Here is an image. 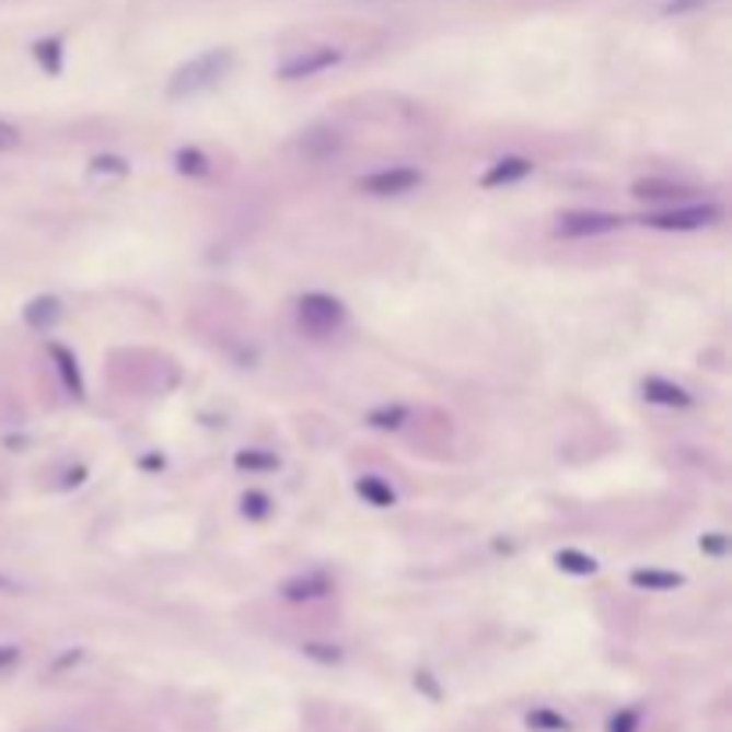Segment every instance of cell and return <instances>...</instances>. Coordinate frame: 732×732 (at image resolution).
<instances>
[{
	"mask_svg": "<svg viewBox=\"0 0 732 732\" xmlns=\"http://www.w3.org/2000/svg\"><path fill=\"white\" fill-rule=\"evenodd\" d=\"M629 582H632L636 590L664 593V590L683 586V576L679 572H661V568H636V572L629 576Z\"/></svg>",
	"mask_w": 732,
	"mask_h": 732,
	"instance_id": "cell-10",
	"label": "cell"
},
{
	"mask_svg": "<svg viewBox=\"0 0 732 732\" xmlns=\"http://www.w3.org/2000/svg\"><path fill=\"white\" fill-rule=\"evenodd\" d=\"M118 172V175H126L129 169H126V161H118V158H97L93 161V172Z\"/></svg>",
	"mask_w": 732,
	"mask_h": 732,
	"instance_id": "cell-27",
	"label": "cell"
},
{
	"mask_svg": "<svg viewBox=\"0 0 732 732\" xmlns=\"http://www.w3.org/2000/svg\"><path fill=\"white\" fill-rule=\"evenodd\" d=\"M33 54H36V61L44 65V69H47L50 75H61V61H65V50H61V39H58V36H50V39H39V44L33 47Z\"/></svg>",
	"mask_w": 732,
	"mask_h": 732,
	"instance_id": "cell-15",
	"label": "cell"
},
{
	"mask_svg": "<svg viewBox=\"0 0 732 732\" xmlns=\"http://www.w3.org/2000/svg\"><path fill=\"white\" fill-rule=\"evenodd\" d=\"M329 593H333V582H329V576H322V572L297 576V579L287 582V586H282V596H287L290 604L322 601V596H329Z\"/></svg>",
	"mask_w": 732,
	"mask_h": 732,
	"instance_id": "cell-8",
	"label": "cell"
},
{
	"mask_svg": "<svg viewBox=\"0 0 732 732\" xmlns=\"http://www.w3.org/2000/svg\"><path fill=\"white\" fill-rule=\"evenodd\" d=\"M643 397L650 404H661V408H689L694 404V397L669 379H643Z\"/></svg>",
	"mask_w": 732,
	"mask_h": 732,
	"instance_id": "cell-9",
	"label": "cell"
},
{
	"mask_svg": "<svg viewBox=\"0 0 732 732\" xmlns=\"http://www.w3.org/2000/svg\"><path fill=\"white\" fill-rule=\"evenodd\" d=\"M369 422L375 429H400L404 422H408V408H383V411H372Z\"/></svg>",
	"mask_w": 732,
	"mask_h": 732,
	"instance_id": "cell-20",
	"label": "cell"
},
{
	"mask_svg": "<svg viewBox=\"0 0 732 732\" xmlns=\"http://www.w3.org/2000/svg\"><path fill=\"white\" fill-rule=\"evenodd\" d=\"M236 468H247V472L279 468V457L276 454H265V451H243V454H236Z\"/></svg>",
	"mask_w": 732,
	"mask_h": 732,
	"instance_id": "cell-19",
	"label": "cell"
},
{
	"mask_svg": "<svg viewBox=\"0 0 732 732\" xmlns=\"http://www.w3.org/2000/svg\"><path fill=\"white\" fill-rule=\"evenodd\" d=\"M19 647H0V672L11 669V664H19Z\"/></svg>",
	"mask_w": 732,
	"mask_h": 732,
	"instance_id": "cell-28",
	"label": "cell"
},
{
	"mask_svg": "<svg viewBox=\"0 0 732 732\" xmlns=\"http://www.w3.org/2000/svg\"><path fill=\"white\" fill-rule=\"evenodd\" d=\"M525 175H533V161L528 158H500L497 165H490V172L483 175V186L486 189H500V186H511V183H522Z\"/></svg>",
	"mask_w": 732,
	"mask_h": 732,
	"instance_id": "cell-7",
	"label": "cell"
},
{
	"mask_svg": "<svg viewBox=\"0 0 732 732\" xmlns=\"http://www.w3.org/2000/svg\"><path fill=\"white\" fill-rule=\"evenodd\" d=\"M358 493H361V500H369L372 508H393V504H397V493H393L390 483L379 479V476L358 479Z\"/></svg>",
	"mask_w": 732,
	"mask_h": 732,
	"instance_id": "cell-12",
	"label": "cell"
},
{
	"mask_svg": "<svg viewBox=\"0 0 732 732\" xmlns=\"http://www.w3.org/2000/svg\"><path fill=\"white\" fill-rule=\"evenodd\" d=\"M415 186H422V172L411 165H390L358 179L361 194H372V197H400V194H411Z\"/></svg>",
	"mask_w": 732,
	"mask_h": 732,
	"instance_id": "cell-5",
	"label": "cell"
},
{
	"mask_svg": "<svg viewBox=\"0 0 732 732\" xmlns=\"http://www.w3.org/2000/svg\"><path fill=\"white\" fill-rule=\"evenodd\" d=\"M636 725H640V714H636V711H618L612 718V725H607V732H636Z\"/></svg>",
	"mask_w": 732,
	"mask_h": 732,
	"instance_id": "cell-24",
	"label": "cell"
},
{
	"mask_svg": "<svg viewBox=\"0 0 732 732\" xmlns=\"http://www.w3.org/2000/svg\"><path fill=\"white\" fill-rule=\"evenodd\" d=\"M297 318H301L304 333L329 336L347 322V307L329 293H304L301 304H297Z\"/></svg>",
	"mask_w": 732,
	"mask_h": 732,
	"instance_id": "cell-2",
	"label": "cell"
},
{
	"mask_svg": "<svg viewBox=\"0 0 732 732\" xmlns=\"http://www.w3.org/2000/svg\"><path fill=\"white\" fill-rule=\"evenodd\" d=\"M0 590H8V593H11V590H15V582H11L8 576H0Z\"/></svg>",
	"mask_w": 732,
	"mask_h": 732,
	"instance_id": "cell-29",
	"label": "cell"
},
{
	"mask_svg": "<svg viewBox=\"0 0 732 732\" xmlns=\"http://www.w3.org/2000/svg\"><path fill=\"white\" fill-rule=\"evenodd\" d=\"M711 4H718V0H664L661 15H694V11H704Z\"/></svg>",
	"mask_w": 732,
	"mask_h": 732,
	"instance_id": "cell-21",
	"label": "cell"
},
{
	"mask_svg": "<svg viewBox=\"0 0 732 732\" xmlns=\"http://www.w3.org/2000/svg\"><path fill=\"white\" fill-rule=\"evenodd\" d=\"M554 561H558L561 572H572V576H593L596 572V561L582 550H558V558Z\"/></svg>",
	"mask_w": 732,
	"mask_h": 732,
	"instance_id": "cell-16",
	"label": "cell"
},
{
	"mask_svg": "<svg viewBox=\"0 0 732 732\" xmlns=\"http://www.w3.org/2000/svg\"><path fill=\"white\" fill-rule=\"evenodd\" d=\"M233 65H236L233 50H225V47L197 54V58H189L186 65H179V69L172 72L169 97L172 101H189V97H197V93H208L211 86H219L222 79L233 72Z\"/></svg>",
	"mask_w": 732,
	"mask_h": 732,
	"instance_id": "cell-1",
	"label": "cell"
},
{
	"mask_svg": "<svg viewBox=\"0 0 732 732\" xmlns=\"http://www.w3.org/2000/svg\"><path fill=\"white\" fill-rule=\"evenodd\" d=\"M19 143H22V132L11 126V121L0 118V151H15Z\"/></svg>",
	"mask_w": 732,
	"mask_h": 732,
	"instance_id": "cell-25",
	"label": "cell"
},
{
	"mask_svg": "<svg viewBox=\"0 0 732 732\" xmlns=\"http://www.w3.org/2000/svg\"><path fill=\"white\" fill-rule=\"evenodd\" d=\"M268 508H272V504H268L265 493H247V497H243V514H247V519H265Z\"/></svg>",
	"mask_w": 732,
	"mask_h": 732,
	"instance_id": "cell-22",
	"label": "cell"
},
{
	"mask_svg": "<svg viewBox=\"0 0 732 732\" xmlns=\"http://www.w3.org/2000/svg\"><path fill=\"white\" fill-rule=\"evenodd\" d=\"M722 219L718 205H686V208H669L658 214H647L643 225L661 229V233H694V229H708Z\"/></svg>",
	"mask_w": 732,
	"mask_h": 732,
	"instance_id": "cell-3",
	"label": "cell"
},
{
	"mask_svg": "<svg viewBox=\"0 0 732 732\" xmlns=\"http://www.w3.org/2000/svg\"><path fill=\"white\" fill-rule=\"evenodd\" d=\"M632 194L643 197V200H679L686 189L675 186V183H664V179H643V183L632 186Z\"/></svg>",
	"mask_w": 732,
	"mask_h": 732,
	"instance_id": "cell-14",
	"label": "cell"
},
{
	"mask_svg": "<svg viewBox=\"0 0 732 732\" xmlns=\"http://www.w3.org/2000/svg\"><path fill=\"white\" fill-rule=\"evenodd\" d=\"M528 725H533V729H547V732H568V718L558 714V711L539 708V711H528Z\"/></svg>",
	"mask_w": 732,
	"mask_h": 732,
	"instance_id": "cell-17",
	"label": "cell"
},
{
	"mask_svg": "<svg viewBox=\"0 0 732 732\" xmlns=\"http://www.w3.org/2000/svg\"><path fill=\"white\" fill-rule=\"evenodd\" d=\"M304 654L315 658V661H325V664H336V661L344 658L340 647H322V643H304Z\"/></svg>",
	"mask_w": 732,
	"mask_h": 732,
	"instance_id": "cell-23",
	"label": "cell"
},
{
	"mask_svg": "<svg viewBox=\"0 0 732 732\" xmlns=\"http://www.w3.org/2000/svg\"><path fill=\"white\" fill-rule=\"evenodd\" d=\"M50 355H54V361H58V372H61V379H65V386H69V390L75 393V397H83V379H79L75 358H72L61 344H50Z\"/></svg>",
	"mask_w": 732,
	"mask_h": 732,
	"instance_id": "cell-13",
	"label": "cell"
},
{
	"mask_svg": "<svg viewBox=\"0 0 732 732\" xmlns=\"http://www.w3.org/2000/svg\"><path fill=\"white\" fill-rule=\"evenodd\" d=\"M340 61H344L340 47H307V50H297L293 58H287L279 65V79H287V83H301V79L336 69Z\"/></svg>",
	"mask_w": 732,
	"mask_h": 732,
	"instance_id": "cell-4",
	"label": "cell"
},
{
	"mask_svg": "<svg viewBox=\"0 0 732 732\" xmlns=\"http://www.w3.org/2000/svg\"><path fill=\"white\" fill-rule=\"evenodd\" d=\"M58 318H61V304L54 301V297H36V301H30V307H25V322H30L33 329H50Z\"/></svg>",
	"mask_w": 732,
	"mask_h": 732,
	"instance_id": "cell-11",
	"label": "cell"
},
{
	"mask_svg": "<svg viewBox=\"0 0 732 732\" xmlns=\"http://www.w3.org/2000/svg\"><path fill=\"white\" fill-rule=\"evenodd\" d=\"M615 229H621V219L607 211H568L558 219V236H568V240L604 236V233H615Z\"/></svg>",
	"mask_w": 732,
	"mask_h": 732,
	"instance_id": "cell-6",
	"label": "cell"
},
{
	"mask_svg": "<svg viewBox=\"0 0 732 732\" xmlns=\"http://www.w3.org/2000/svg\"><path fill=\"white\" fill-rule=\"evenodd\" d=\"M175 165H179L183 175H208L211 172V161L200 151H179L175 154Z\"/></svg>",
	"mask_w": 732,
	"mask_h": 732,
	"instance_id": "cell-18",
	"label": "cell"
},
{
	"mask_svg": "<svg viewBox=\"0 0 732 732\" xmlns=\"http://www.w3.org/2000/svg\"><path fill=\"white\" fill-rule=\"evenodd\" d=\"M725 547H729V539L722 533H711L700 539V550H708V554H725Z\"/></svg>",
	"mask_w": 732,
	"mask_h": 732,
	"instance_id": "cell-26",
	"label": "cell"
}]
</instances>
